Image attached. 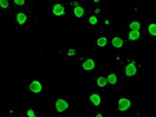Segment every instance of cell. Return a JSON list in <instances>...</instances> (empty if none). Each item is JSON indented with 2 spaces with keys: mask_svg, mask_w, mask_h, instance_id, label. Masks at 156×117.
<instances>
[{
  "mask_svg": "<svg viewBox=\"0 0 156 117\" xmlns=\"http://www.w3.org/2000/svg\"><path fill=\"white\" fill-rule=\"evenodd\" d=\"M75 50H72V49H71V50H70L68 52V55H70V56H72L74 55H75Z\"/></svg>",
  "mask_w": 156,
  "mask_h": 117,
  "instance_id": "cell-21",
  "label": "cell"
},
{
  "mask_svg": "<svg viewBox=\"0 0 156 117\" xmlns=\"http://www.w3.org/2000/svg\"><path fill=\"white\" fill-rule=\"evenodd\" d=\"M112 44L114 47L117 48H120L122 46L123 40L122 39L119 37H115L112 40Z\"/></svg>",
  "mask_w": 156,
  "mask_h": 117,
  "instance_id": "cell-8",
  "label": "cell"
},
{
  "mask_svg": "<svg viewBox=\"0 0 156 117\" xmlns=\"http://www.w3.org/2000/svg\"><path fill=\"white\" fill-rule=\"evenodd\" d=\"M64 7L61 4H56L53 9V13L56 16H61L64 14Z\"/></svg>",
  "mask_w": 156,
  "mask_h": 117,
  "instance_id": "cell-6",
  "label": "cell"
},
{
  "mask_svg": "<svg viewBox=\"0 0 156 117\" xmlns=\"http://www.w3.org/2000/svg\"><path fill=\"white\" fill-rule=\"evenodd\" d=\"M94 1L96 2V3H97V2L100 1V0H94Z\"/></svg>",
  "mask_w": 156,
  "mask_h": 117,
  "instance_id": "cell-26",
  "label": "cell"
},
{
  "mask_svg": "<svg viewBox=\"0 0 156 117\" xmlns=\"http://www.w3.org/2000/svg\"><path fill=\"white\" fill-rule=\"evenodd\" d=\"M107 42V39H106L105 38L102 37V38H100V39L98 40L97 43H98V45L99 46L104 47L106 45Z\"/></svg>",
  "mask_w": 156,
  "mask_h": 117,
  "instance_id": "cell-16",
  "label": "cell"
},
{
  "mask_svg": "<svg viewBox=\"0 0 156 117\" xmlns=\"http://www.w3.org/2000/svg\"><path fill=\"white\" fill-rule=\"evenodd\" d=\"M97 22H98V20H97L96 17H95L93 16H91V18H90L89 22L91 23V24H92V25L96 24L97 23Z\"/></svg>",
  "mask_w": 156,
  "mask_h": 117,
  "instance_id": "cell-18",
  "label": "cell"
},
{
  "mask_svg": "<svg viewBox=\"0 0 156 117\" xmlns=\"http://www.w3.org/2000/svg\"><path fill=\"white\" fill-rule=\"evenodd\" d=\"M136 72H137V68L135 64L133 63L129 64L126 68V74L127 76H133L135 74Z\"/></svg>",
  "mask_w": 156,
  "mask_h": 117,
  "instance_id": "cell-3",
  "label": "cell"
},
{
  "mask_svg": "<svg viewBox=\"0 0 156 117\" xmlns=\"http://www.w3.org/2000/svg\"><path fill=\"white\" fill-rule=\"evenodd\" d=\"M96 117H103V115H102V114L98 113V115H97Z\"/></svg>",
  "mask_w": 156,
  "mask_h": 117,
  "instance_id": "cell-24",
  "label": "cell"
},
{
  "mask_svg": "<svg viewBox=\"0 0 156 117\" xmlns=\"http://www.w3.org/2000/svg\"><path fill=\"white\" fill-rule=\"evenodd\" d=\"M82 66H83L84 70H92V69L94 68V62L93 61L92 59H89L87 60V61L83 64Z\"/></svg>",
  "mask_w": 156,
  "mask_h": 117,
  "instance_id": "cell-5",
  "label": "cell"
},
{
  "mask_svg": "<svg viewBox=\"0 0 156 117\" xmlns=\"http://www.w3.org/2000/svg\"><path fill=\"white\" fill-rule=\"evenodd\" d=\"M117 76L114 74H110L107 78V82H109L110 84L111 85H114L117 83Z\"/></svg>",
  "mask_w": 156,
  "mask_h": 117,
  "instance_id": "cell-13",
  "label": "cell"
},
{
  "mask_svg": "<svg viewBox=\"0 0 156 117\" xmlns=\"http://www.w3.org/2000/svg\"><path fill=\"white\" fill-rule=\"evenodd\" d=\"M74 14L78 18H81L82 17V16L84 14V9L81 7H79V6H78L74 9Z\"/></svg>",
  "mask_w": 156,
  "mask_h": 117,
  "instance_id": "cell-11",
  "label": "cell"
},
{
  "mask_svg": "<svg viewBox=\"0 0 156 117\" xmlns=\"http://www.w3.org/2000/svg\"><path fill=\"white\" fill-rule=\"evenodd\" d=\"M56 108L57 110L59 113H62L65 110H66L67 108L68 107V104L65 100H63V99H59L55 103Z\"/></svg>",
  "mask_w": 156,
  "mask_h": 117,
  "instance_id": "cell-2",
  "label": "cell"
},
{
  "mask_svg": "<svg viewBox=\"0 0 156 117\" xmlns=\"http://www.w3.org/2000/svg\"><path fill=\"white\" fill-rule=\"evenodd\" d=\"M74 6L76 7H78V1H75L74 2Z\"/></svg>",
  "mask_w": 156,
  "mask_h": 117,
  "instance_id": "cell-23",
  "label": "cell"
},
{
  "mask_svg": "<svg viewBox=\"0 0 156 117\" xmlns=\"http://www.w3.org/2000/svg\"><path fill=\"white\" fill-rule=\"evenodd\" d=\"M90 100L95 106H98L101 103V98L97 94H93L90 97Z\"/></svg>",
  "mask_w": 156,
  "mask_h": 117,
  "instance_id": "cell-7",
  "label": "cell"
},
{
  "mask_svg": "<svg viewBox=\"0 0 156 117\" xmlns=\"http://www.w3.org/2000/svg\"><path fill=\"white\" fill-rule=\"evenodd\" d=\"M148 31L152 35L156 36V24H152L150 25L148 27Z\"/></svg>",
  "mask_w": 156,
  "mask_h": 117,
  "instance_id": "cell-14",
  "label": "cell"
},
{
  "mask_svg": "<svg viewBox=\"0 0 156 117\" xmlns=\"http://www.w3.org/2000/svg\"><path fill=\"white\" fill-rule=\"evenodd\" d=\"M27 115L29 117H36L35 114V112H34L33 110L32 109H29L27 111Z\"/></svg>",
  "mask_w": 156,
  "mask_h": 117,
  "instance_id": "cell-19",
  "label": "cell"
},
{
  "mask_svg": "<svg viewBox=\"0 0 156 117\" xmlns=\"http://www.w3.org/2000/svg\"><path fill=\"white\" fill-rule=\"evenodd\" d=\"M131 102L126 98H121L118 102V109L120 111H124L130 108Z\"/></svg>",
  "mask_w": 156,
  "mask_h": 117,
  "instance_id": "cell-1",
  "label": "cell"
},
{
  "mask_svg": "<svg viewBox=\"0 0 156 117\" xmlns=\"http://www.w3.org/2000/svg\"><path fill=\"white\" fill-rule=\"evenodd\" d=\"M14 2L17 5L21 6L25 3V0H14Z\"/></svg>",
  "mask_w": 156,
  "mask_h": 117,
  "instance_id": "cell-20",
  "label": "cell"
},
{
  "mask_svg": "<svg viewBox=\"0 0 156 117\" xmlns=\"http://www.w3.org/2000/svg\"><path fill=\"white\" fill-rule=\"evenodd\" d=\"M97 83L100 87H105L107 83V79L104 77H100L97 80Z\"/></svg>",
  "mask_w": 156,
  "mask_h": 117,
  "instance_id": "cell-12",
  "label": "cell"
},
{
  "mask_svg": "<svg viewBox=\"0 0 156 117\" xmlns=\"http://www.w3.org/2000/svg\"><path fill=\"white\" fill-rule=\"evenodd\" d=\"M130 29L131 30H139L140 29V27H141V25H140L139 22H132L130 26Z\"/></svg>",
  "mask_w": 156,
  "mask_h": 117,
  "instance_id": "cell-15",
  "label": "cell"
},
{
  "mask_svg": "<svg viewBox=\"0 0 156 117\" xmlns=\"http://www.w3.org/2000/svg\"><path fill=\"white\" fill-rule=\"evenodd\" d=\"M29 89L35 93L40 92L42 90V85L40 83L37 81H34L29 85Z\"/></svg>",
  "mask_w": 156,
  "mask_h": 117,
  "instance_id": "cell-4",
  "label": "cell"
},
{
  "mask_svg": "<svg viewBox=\"0 0 156 117\" xmlns=\"http://www.w3.org/2000/svg\"><path fill=\"white\" fill-rule=\"evenodd\" d=\"M105 23L106 24H109V20H105Z\"/></svg>",
  "mask_w": 156,
  "mask_h": 117,
  "instance_id": "cell-25",
  "label": "cell"
},
{
  "mask_svg": "<svg viewBox=\"0 0 156 117\" xmlns=\"http://www.w3.org/2000/svg\"><path fill=\"white\" fill-rule=\"evenodd\" d=\"M0 5L2 8H7L9 7V1L8 0H0Z\"/></svg>",
  "mask_w": 156,
  "mask_h": 117,
  "instance_id": "cell-17",
  "label": "cell"
},
{
  "mask_svg": "<svg viewBox=\"0 0 156 117\" xmlns=\"http://www.w3.org/2000/svg\"><path fill=\"white\" fill-rule=\"evenodd\" d=\"M100 12V9H97L95 10V13L96 14H98Z\"/></svg>",
  "mask_w": 156,
  "mask_h": 117,
  "instance_id": "cell-22",
  "label": "cell"
},
{
  "mask_svg": "<svg viewBox=\"0 0 156 117\" xmlns=\"http://www.w3.org/2000/svg\"><path fill=\"white\" fill-rule=\"evenodd\" d=\"M16 19L20 25H23L27 20V16L23 13H19L16 16Z\"/></svg>",
  "mask_w": 156,
  "mask_h": 117,
  "instance_id": "cell-9",
  "label": "cell"
},
{
  "mask_svg": "<svg viewBox=\"0 0 156 117\" xmlns=\"http://www.w3.org/2000/svg\"><path fill=\"white\" fill-rule=\"evenodd\" d=\"M140 37V33L137 30H131L129 34V39L130 40H136Z\"/></svg>",
  "mask_w": 156,
  "mask_h": 117,
  "instance_id": "cell-10",
  "label": "cell"
}]
</instances>
